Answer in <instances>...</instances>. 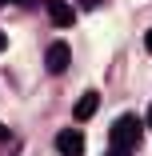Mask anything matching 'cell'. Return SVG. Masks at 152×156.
Listing matches in <instances>:
<instances>
[{
  "mask_svg": "<svg viewBox=\"0 0 152 156\" xmlns=\"http://www.w3.org/2000/svg\"><path fill=\"white\" fill-rule=\"evenodd\" d=\"M100 4V0H80V8H96Z\"/></svg>",
  "mask_w": 152,
  "mask_h": 156,
  "instance_id": "obj_8",
  "label": "cell"
},
{
  "mask_svg": "<svg viewBox=\"0 0 152 156\" xmlns=\"http://www.w3.org/2000/svg\"><path fill=\"white\" fill-rule=\"evenodd\" d=\"M4 4H24L28 8V0H0V8H4Z\"/></svg>",
  "mask_w": 152,
  "mask_h": 156,
  "instance_id": "obj_7",
  "label": "cell"
},
{
  "mask_svg": "<svg viewBox=\"0 0 152 156\" xmlns=\"http://www.w3.org/2000/svg\"><path fill=\"white\" fill-rule=\"evenodd\" d=\"M140 136H144V124H140L136 116H128V112L112 124V148H128V152H132V148L140 144Z\"/></svg>",
  "mask_w": 152,
  "mask_h": 156,
  "instance_id": "obj_1",
  "label": "cell"
},
{
  "mask_svg": "<svg viewBox=\"0 0 152 156\" xmlns=\"http://www.w3.org/2000/svg\"><path fill=\"white\" fill-rule=\"evenodd\" d=\"M68 60H72V48H68L64 40L48 44V52H44V64H48V72H64V68H68Z\"/></svg>",
  "mask_w": 152,
  "mask_h": 156,
  "instance_id": "obj_3",
  "label": "cell"
},
{
  "mask_svg": "<svg viewBox=\"0 0 152 156\" xmlns=\"http://www.w3.org/2000/svg\"><path fill=\"white\" fill-rule=\"evenodd\" d=\"M56 152H60V156H80V152H84V132H76V128L56 132Z\"/></svg>",
  "mask_w": 152,
  "mask_h": 156,
  "instance_id": "obj_2",
  "label": "cell"
},
{
  "mask_svg": "<svg viewBox=\"0 0 152 156\" xmlns=\"http://www.w3.org/2000/svg\"><path fill=\"white\" fill-rule=\"evenodd\" d=\"M144 124H148V132H152V104H148V116H144Z\"/></svg>",
  "mask_w": 152,
  "mask_h": 156,
  "instance_id": "obj_9",
  "label": "cell"
},
{
  "mask_svg": "<svg viewBox=\"0 0 152 156\" xmlns=\"http://www.w3.org/2000/svg\"><path fill=\"white\" fill-rule=\"evenodd\" d=\"M96 108H100V92H84V96L76 100V108H72V116L76 120H92Z\"/></svg>",
  "mask_w": 152,
  "mask_h": 156,
  "instance_id": "obj_5",
  "label": "cell"
},
{
  "mask_svg": "<svg viewBox=\"0 0 152 156\" xmlns=\"http://www.w3.org/2000/svg\"><path fill=\"white\" fill-rule=\"evenodd\" d=\"M48 20H52L56 28H68V24L76 20V12H72L68 0H48Z\"/></svg>",
  "mask_w": 152,
  "mask_h": 156,
  "instance_id": "obj_4",
  "label": "cell"
},
{
  "mask_svg": "<svg viewBox=\"0 0 152 156\" xmlns=\"http://www.w3.org/2000/svg\"><path fill=\"white\" fill-rule=\"evenodd\" d=\"M0 140H8V128H4V124H0Z\"/></svg>",
  "mask_w": 152,
  "mask_h": 156,
  "instance_id": "obj_12",
  "label": "cell"
},
{
  "mask_svg": "<svg viewBox=\"0 0 152 156\" xmlns=\"http://www.w3.org/2000/svg\"><path fill=\"white\" fill-rule=\"evenodd\" d=\"M4 48H8V36H4V32H0V52H4Z\"/></svg>",
  "mask_w": 152,
  "mask_h": 156,
  "instance_id": "obj_10",
  "label": "cell"
},
{
  "mask_svg": "<svg viewBox=\"0 0 152 156\" xmlns=\"http://www.w3.org/2000/svg\"><path fill=\"white\" fill-rule=\"evenodd\" d=\"M144 44H148V52H152V28H148V36H144Z\"/></svg>",
  "mask_w": 152,
  "mask_h": 156,
  "instance_id": "obj_11",
  "label": "cell"
},
{
  "mask_svg": "<svg viewBox=\"0 0 152 156\" xmlns=\"http://www.w3.org/2000/svg\"><path fill=\"white\" fill-rule=\"evenodd\" d=\"M108 156H132V152H128V148H112Z\"/></svg>",
  "mask_w": 152,
  "mask_h": 156,
  "instance_id": "obj_6",
  "label": "cell"
}]
</instances>
